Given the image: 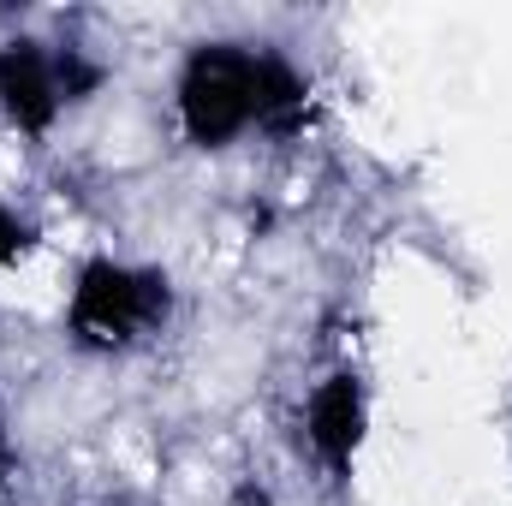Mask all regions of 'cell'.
Instances as JSON below:
<instances>
[{
    "label": "cell",
    "mask_w": 512,
    "mask_h": 506,
    "mask_svg": "<svg viewBox=\"0 0 512 506\" xmlns=\"http://www.w3.org/2000/svg\"><path fill=\"white\" fill-rule=\"evenodd\" d=\"M173 316V280L155 262H126V256H84L66 292V334L84 352H137L155 340Z\"/></svg>",
    "instance_id": "cell-1"
},
{
    "label": "cell",
    "mask_w": 512,
    "mask_h": 506,
    "mask_svg": "<svg viewBox=\"0 0 512 506\" xmlns=\"http://www.w3.org/2000/svg\"><path fill=\"white\" fill-rule=\"evenodd\" d=\"M262 54L256 42H197L173 78V114L191 149H227L262 120Z\"/></svg>",
    "instance_id": "cell-2"
},
{
    "label": "cell",
    "mask_w": 512,
    "mask_h": 506,
    "mask_svg": "<svg viewBox=\"0 0 512 506\" xmlns=\"http://www.w3.org/2000/svg\"><path fill=\"white\" fill-rule=\"evenodd\" d=\"M370 435V387L358 370H328L304 399V441L310 459L328 471V483H346Z\"/></svg>",
    "instance_id": "cell-3"
},
{
    "label": "cell",
    "mask_w": 512,
    "mask_h": 506,
    "mask_svg": "<svg viewBox=\"0 0 512 506\" xmlns=\"http://www.w3.org/2000/svg\"><path fill=\"white\" fill-rule=\"evenodd\" d=\"M66 114L60 84V48L42 36H6L0 42V120L24 137H48Z\"/></svg>",
    "instance_id": "cell-4"
},
{
    "label": "cell",
    "mask_w": 512,
    "mask_h": 506,
    "mask_svg": "<svg viewBox=\"0 0 512 506\" xmlns=\"http://www.w3.org/2000/svg\"><path fill=\"white\" fill-rule=\"evenodd\" d=\"M30 251H36V227L12 203H0V268H18Z\"/></svg>",
    "instance_id": "cell-5"
},
{
    "label": "cell",
    "mask_w": 512,
    "mask_h": 506,
    "mask_svg": "<svg viewBox=\"0 0 512 506\" xmlns=\"http://www.w3.org/2000/svg\"><path fill=\"white\" fill-rule=\"evenodd\" d=\"M12 477V417H6V399H0V489Z\"/></svg>",
    "instance_id": "cell-6"
}]
</instances>
